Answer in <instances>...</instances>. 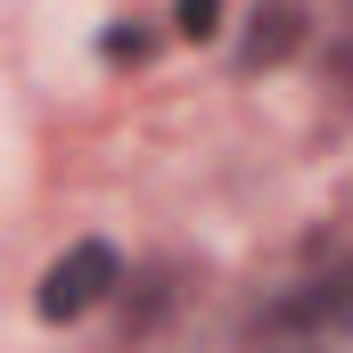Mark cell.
Segmentation results:
<instances>
[{
	"label": "cell",
	"instance_id": "3",
	"mask_svg": "<svg viewBox=\"0 0 353 353\" xmlns=\"http://www.w3.org/2000/svg\"><path fill=\"white\" fill-rule=\"evenodd\" d=\"M173 25L189 41H214V33H222V0H173Z\"/></svg>",
	"mask_w": 353,
	"mask_h": 353
},
{
	"label": "cell",
	"instance_id": "2",
	"mask_svg": "<svg viewBox=\"0 0 353 353\" xmlns=\"http://www.w3.org/2000/svg\"><path fill=\"white\" fill-rule=\"evenodd\" d=\"M296 50V0H271L255 8V41H247V66H279Z\"/></svg>",
	"mask_w": 353,
	"mask_h": 353
},
{
	"label": "cell",
	"instance_id": "1",
	"mask_svg": "<svg viewBox=\"0 0 353 353\" xmlns=\"http://www.w3.org/2000/svg\"><path fill=\"white\" fill-rule=\"evenodd\" d=\"M115 288V247H99V239H83V247H66L58 263L41 271V321H83L90 304Z\"/></svg>",
	"mask_w": 353,
	"mask_h": 353
}]
</instances>
